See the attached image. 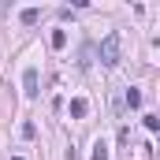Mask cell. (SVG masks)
<instances>
[{
    "label": "cell",
    "instance_id": "obj_1",
    "mask_svg": "<svg viewBox=\"0 0 160 160\" xmlns=\"http://www.w3.org/2000/svg\"><path fill=\"white\" fill-rule=\"evenodd\" d=\"M101 63H104V67H116V63H119V34H116V30L104 34V41H101Z\"/></svg>",
    "mask_w": 160,
    "mask_h": 160
},
{
    "label": "cell",
    "instance_id": "obj_2",
    "mask_svg": "<svg viewBox=\"0 0 160 160\" xmlns=\"http://www.w3.org/2000/svg\"><path fill=\"white\" fill-rule=\"evenodd\" d=\"M22 93H26L30 101L38 97V67H26V71H22Z\"/></svg>",
    "mask_w": 160,
    "mask_h": 160
},
{
    "label": "cell",
    "instance_id": "obj_3",
    "mask_svg": "<svg viewBox=\"0 0 160 160\" xmlns=\"http://www.w3.org/2000/svg\"><path fill=\"white\" fill-rule=\"evenodd\" d=\"M67 112H71V119H86V112H89V101H86V97H75V101L67 104Z\"/></svg>",
    "mask_w": 160,
    "mask_h": 160
},
{
    "label": "cell",
    "instance_id": "obj_4",
    "mask_svg": "<svg viewBox=\"0 0 160 160\" xmlns=\"http://www.w3.org/2000/svg\"><path fill=\"white\" fill-rule=\"evenodd\" d=\"M19 19H22V26H38V22H41V8H22Z\"/></svg>",
    "mask_w": 160,
    "mask_h": 160
},
{
    "label": "cell",
    "instance_id": "obj_5",
    "mask_svg": "<svg viewBox=\"0 0 160 160\" xmlns=\"http://www.w3.org/2000/svg\"><path fill=\"white\" fill-rule=\"evenodd\" d=\"M89 160H108V142H104V138L93 142V157H89Z\"/></svg>",
    "mask_w": 160,
    "mask_h": 160
},
{
    "label": "cell",
    "instance_id": "obj_6",
    "mask_svg": "<svg viewBox=\"0 0 160 160\" xmlns=\"http://www.w3.org/2000/svg\"><path fill=\"white\" fill-rule=\"evenodd\" d=\"M48 45H52V48H63V45H67V30H52Z\"/></svg>",
    "mask_w": 160,
    "mask_h": 160
},
{
    "label": "cell",
    "instance_id": "obj_7",
    "mask_svg": "<svg viewBox=\"0 0 160 160\" xmlns=\"http://www.w3.org/2000/svg\"><path fill=\"white\" fill-rule=\"evenodd\" d=\"M127 104H130V108H142V89L130 86V89H127Z\"/></svg>",
    "mask_w": 160,
    "mask_h": 160
},
{
    "label": "cell",
    "instance_id": "obj_8",
    "mask_svg": "<svg viewBox=\"0 0 160 160\" xmlns=\"http://www.w3.org/2000/svg\"><path fill=\"white\" fill-rule=\"evenodd\" d=\"M142 123H145V130H160V119H157V116H142Z\"/></svg>",
    "mask_w": 160,
    "mask_h": 160
},
{
    "label": "cell",
    "instance_id": "obj_9",
    "mask_svg": "<svg viewBox=\"0 0 160 160\" xmlns=\"http://www.w3.org/2000/svg\"><path fill=\"white\" fill-rule=\"evenodd\" d=\"M11 160H22V157H11Z\"/></svg>",
    "mask_w": 160,
    "mask_h": 160
}]
</instances>
